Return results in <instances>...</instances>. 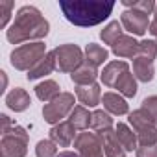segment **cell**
<instances>
[{"label":"cell","instance_id":"1","mask_svg":"<svg viewBox=\"0 0 157 157\" xmlns=\"http://www.w3.org/2000/svg\"><path fill=\"white\" fill-rule=\"evenodd\" d=\"M59 10L65 19L80 28H91L104 22L115 10L113 2H87V0H61Z\"/></svg>","mask_w":157,"mask_h":157},{"label":"cell","instance_id":"2","mask_svg":"<svg viewBox=\"0 0 157 157\" xmlns=\"http://www.w3.org/2000/svg\"><path fill=\"white\" fill-rule=\"evenodd\" d=\"M48 30H50L48 21L41 15V11L35 6H22L15 15L13 24L6 32V37L10 43L21 44L24 41L46 37Z\"/></svg>","mask_w":157,"mask_h":157},{"label":"cell","instance_id":"3","mask_svg":"<svg viewBox=\"0 0 157 157\" xmlns=\"http://www.w3.org/2000/svg\"><path fill=\"white\" fill-rule=\"evenodd\" d=\"M46 46L44 43H30V44H22L19 48H15L10 56V61L11 65L17 68V70H32L44 56H46Z\"/></svg>","mask_w":157,"mask_h":157},{"label":"cell","instance_id":"4","mask_svg":"<svg viewBox=\"0 0 157 157\" xmlns=\"http://www.w3.org/2000/svg\"><path fill=\"white\" fill-rule=\"evenodd\" d=\"M28 133L21 126H11L0 142V151L2 157H24L28 153Z\"/></svg>","mask_w":157,"mask_h":157},{"label":"cell","instance_id":"5","mask_svg":"<svg viewBox=\"0 0 157 157\" xmlns=\"http://www.w3.org/2000/svg\"><path fill=\"white\" fill-rule=\"evenodd\" d=\"M54 56L59 72H74L85 61V54L78 44H61L54 50Z\"/></svg>","mask_w":157,"mask_h":157},{"label":"cell","instance_id":"6","mask_svg":"<svg viewBox=\"0 0 157 157\" xmlns=\"http://www.w3.org/2000/svg\"><path fill=\"white\" fill-rule=\"evenodd\" d=\"M74 109V94L70 93H61L56 100H52L50 104H46L43 107V117H44V122L56 126L59 124L68 113H72Z\"/></svg>","mask_w":157,"mask_h":157},{"label":"cell","instance_id":"7","mask_svg":"<svg viewBox=\"0 0 157 157\" xmlns=\"http://www.w3.org/2000/svg\"><path fill=\"white\" fill-rule=\"evenodd\" d=\"M80 157H104V140L98 133H80L74 140Z\"/></svg>","mask_w":157,"mask_h":157},{"label":"cell","instance_id":"8","mask_svg":"<svg viewBox=\"0 0 157 157\" xmlns=\"http://www.w3.org/2000/svg\"><path fill=\"white\" fill-rule=\"evenodd\" d=\"M120 24L133 35H144L146 32H150V21L148 15L135 11V10H126L120 17Z\"/></svg>","mask_w":157,"mask_h":157},{"label":"cell","instance_id":"9","mask_svg":"<svg viewBox=\"0 0 157 157\" xmlns=\"http://www.w3.org/2000/svg\"><path fill=\"white\" fill-rule=\"evenodd\" d=\"M50 140H54L57 146H70L72 140H76V128L70 122H59L56 126H52L50 129Z\"/></svg>","mask_w":157,"mask_h":157},{"label":"cell","instance_id":"10","mask_svg":"<svg viewBox=\"0 0 157 157\" xmlns=\"http://www.w3.org/2000/svg\"><path fill=\"white\" fill-rule=\"evenodd\" d=\"M126 72H129V65L126 61H111V63L105 65V68L100 74V78H102V82L107 87H115Z\"/></svg>","mask_w":157,"mask_h":157},{"label":"cell","instance_id":"11","mask_svg":"<svg viewBox=\"0 0 157 157\" xmlns=\"http://www.w3.org/2000/svg\"><path fill=\"white\" fill-rule=\"evenodd\" d=\"M76 96H78V100H80L83 105L94 107L102 100V91H100V85L98 83H93V85H78L76 87Z\"/></svg>","mask_w":157,"mask_h":157},{"label":"cell","instance_id":"12","mask_svg":"<svg viewBox=\"0 0 157 157\" xmlns=\"http://www.w3.org/2000/svg\"><path fill=\"white\" fill-rule=\"evenodd\" d=\"M139 46H140V43H137L135 37L122 35L111 48H113V54L118 56V57H137L139 56Z\"/></svg>","mask_w":157,"mask_h":157},{"label":"cell","instance_id":"13","mask_svg":"<svg viewBox=\"0 0 157 157\" xmlns=\"http://www.w3.org/2000/svg\"><path fill=\"white\" fill-rule=\"evenodd\" d=\"M30 104H32L30 94H28L24 89H21V87H15V89H13L11 93H8V96H6V105H8L11 111H15V113L26 111V109L30 107Z\"/></svg>","mask_w":157,"mask_h":157},{"label":"cell","instance_id":"14","mask_svg":"<svg viewBox=\"0 0 157 157\" xmlns=\"http://www.w3.org/2000/svg\"><path fill=\"white\" fill-rule=\"evenodd\" d=\"M104 140V151H105V157H126V150L122 148L118 137H117V131L109 129V131H104V133H98Z\"/></svg>","mask_w":157,"mask_h":157},{"label":"cell","instance_id":"15","mask_svg":"<svg viewBox=\"0 0 157 157\" xmlns=\"http://www.w3.org/2000/svg\"><path fill=\"white\" fill-rule=\"evenodd\" d=\"M102 104H104V107L107 109V113H111V115H126L128 113V102L120 96V94H117V93H105L104 96H102Z\"/></svg>","mask_w":157,"mask_h":157},{"label":"cell","instance_id":"16","mask_svg":"<svg viewBox=\"0 0 157 157\" xmlns=\"http://www.w3.org/2000/svg\"><path fill=\"white\" fill-rule=\"evenodd\" d=\"M54 68H57V65H56V56H54V52H48L26 76H28V80H37V78H43V76H46V74H52Z\"/></svg>","mask_w":157,"mask_h":157},{"label":"cell","instance_id":"17","mask_svg":"<svg viewBox=\"0 0 157 157\" xmlns=\"http://www.w3.org/2000/svg\"><path fill=\"white\" fill-rule=\"evenodd\" d=\"M70 78H72V82H74L76 85H93V83L96 82V78H98V70H96L94 67L83 63L78 70H74V72L70 74Z\"/></svg>","mask_w":157,"mask_h":157},{"label":"cell","instance_id":"18","mask_svg":"<svg viewBox=\"0 0 157 157\" xmlns=\"http://www.w3.org/2000/svg\"><path fill=\"white\" fill-rule=\"evenodd\" d=\"M133 76L137 78V80L144 82V83L151 82L153 80V63L144 59V57H140V56H137L133 59Z\"/></svg>","mask_w":157,"mask_h":157},{"label":"cell","instance_id":"19","mask_svg":"<svg viewBox=\"0 0 157 157\" xmlns=\"http://www.w3.org/2000/svg\"><path fill=\"white\" fill-rule=\"evenodd\" d=\"M109 57V52L100 46V44H94V43H89L85 46V63L91 65V67H100L102 63H105V59Z\"/></svg>","mask_w":157,"mask_h":157},{"label":"cell","instance_id":"20","mask_svg":"<svg viewBox=\"0 0 157 157\" xmlns=\"http://www.w3.org/2000/svg\"><path fill=\"white\" fill-rule=\"evenodd\" d=\"M35 94H37V98H39L41 102L50 104V102L56 100L61 93H59L57 82H54V80H44V82H41L39 85H35Z\"/></svg>","mask_w":157,"mask_h":157},{"label":"cell","instance_id":"21","mask_svg":"<svg viewBox=\"0 0 157 157\" xmlns=\"http://www.w3.org/2000/svg\"><path fill=\"white\" fill-rule=\"evenodd\" d=\"M91 118H93V113H89V109L85 105H78V107L72 109L68 122L76 129H87L91 126Z\"/></svg>","mask_w":157,"mask_h":157},{"label":"cell","instance_id":"22","mask_svg":"<svg viewBox=\"0 0 157 157\" xmlns=\"http://www.w3.org/2000/svg\"><path fill=\"white\" fill-rule=\"evenodd\" d=\"M115 131H117V137H118V140H120V144H122V148L126 150V151H133L135 148H137V135L126 126V124H122V122H118L117 124V128H115Z\"/></svg>","mask_w":157,"mask_h":157},{"label":"cell","instance_id":"23","mask_svg":"<svg viewBox=\"0 0 157 157\" xmlns=\"http://www.w3.org/2000/svg\"><path fill=\"white\" fill-rule=\"evenodd\" d=\"M129 124L133 126V129H135V133H140V131H144V129H150V128H153L155 124H153V120L150 118V115L140 107V109H137V111H133V113H129Z\"/></svg>","mask_w":157,"mask_h":157},{"label":"cell","instance_id":"24","mask_svg":"<svg viewBox=\"0 0 157 157\" xmlns=\"http://www.w3.org/2000/svg\"><path fill=\"white\" fill-rule=\"evenodd\" d=\"M91 128L94 131H98V133H104V131L113 129V118H111V115L105 113V111H102V109L94 111L93 113V118H91Z\"/></svg>","mask_w":157,"mask_h":157},{"label":"cell","instance_id":"25","mask_svg":"<svg viewBox=\"0 0 157 157\" xmlns=\"http://www.w3.org/2000/svg\"><path fill=\"white\" fill-rule=\"evenodd\" d=\"M115 89H118L120 94H124V96H128V98H133V96L137 94V82H135V76L129 74V72H126V74L120 78V80H118V83L115 85Z\"/></svg>","mask_w":157,"mask_h":157},{"label":"cell","instance_id":"26","mask_svg":"<svg viewBox=\"0 0 157 157\" xmlns=\"http://www.w3.org/2000/svg\"><path fill=\"white\" fill-rule=\"evenodd\" d=\"M100 37H102V41L105 43V44H115L120 37H122V24L118 22V21H113V22H109L102 32H100Z\"/></svg>","mask_w":157,"mask_h":157},{"label":"cell","instance_id":"27","mask_svg":"<svg viewBox=\"0 0 157 157\" xmlns=\"http://www.w3.org/2000/svg\"><path fill=\"white\" fill-rule=\"evenodd\" d=\"M122 4L129 10H135V11H140L144 15H150L155 11V2L153 0H139V2H131V0H122Z\"/></svg>","mask_w":157,"mask_h":157},{"label":"cell","instance_id":"28","mask_svg":"<svg viewBox=\"0 0 157 157\" xmlns=\"http://www.w3.org/2000/svg\"><path fill=\"white\" fill-rule=\"evenodd\" d=\"M35 155L37 157H56L57 155V144L54 140H39L35 146Z\"/></svg>","mask_w":157,"mask_h":157},{"label":"cell","instance_id":"29","mask_svg":"<svg viewBox=\"0 0 157 157\" xmlns=\"http://www.w3.org/2000/svg\"><path fill=\"white\" fill-rule=\"evenodd\" d=\"M139 56L153 63V59H155V56H157V41H155V39H146V41H142L140 46H139Z\"/></svg>","mask_w":157,"mask_h":157},{"label":"cell","instance_id":"30","mask_svg":"<svg viewBox=\"0 0 157 157\" xmlns=\"http://www.w3.org/2000/svg\"><path fill=\"white\" fill-rule=\"evenodd\" d=\"M142 109L150 115V118L153 120V124L157 126V96H148L142 100Z\"/></svg>","mask_w":157,"mask_h":157},{"label":"cell","instance_id":"31","mask_svg":"<svg viewBox=\"0 0 157 157\" xmlns=\"http://www.w3.org/2000/svg\"><path fill=\"white\" fill-rule=\"evenodd\" d=\"M0 10H2V21H0V26L6 28L10 17H11V10H13V2L11 0H0Z\"/></svg>","mask_w":157,"mask_h":157},{"label":"cell","instance_id":"32","mask_svg":"<svg viewBox=\"0 0 157 157\" xmlns=\"http://www.w3.org/2000/svg\"><path fill=\"white\" fill-rule=\"evenodd\" d=\"M137 157H157V146H140V148H137Z\"/></svg>","mask_w":157,"mask_h":157},{"label":"cell","instance_id":"33","mask_svg":"<svg viewBox=\"0 0 157 157\" xmlns=\"http://www.w3.org/2000/svg\"><path fill=\"white\" fill-rule=\"evenodd\" d=\"M150 33L157 39V6H155V11H153V21L150 24Z\"/></svg>","mask_w":157,"mask_h":157},{"label":"cell","instance_id":"34","mask_svg":"<svg viewBox=\"0 0 157 157\" xmlns=\"http://www.w3.org/2000/svg\"><path fill=\"white\" fill-rule=\"evenodd\" d=\"M0 118H2V133H6V131L11 128V120H10V117H8V115H2Z\"/></svg>","mask_w":157,"mask_h":157},{"label":"cell","instance_id":"35","mask_svg":"<svg viewBox=\"0 0 157 157\" xmlns=\"http://www.w3.org/2000/svg\"><path fill=\"white\" fill-rule=\"evenodd\" d=\"M56 157H80V153H78V151H61Z\"/></svg>","mask_w":157,"mask_h":157}]
</instances>
